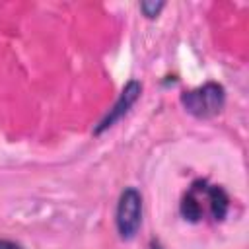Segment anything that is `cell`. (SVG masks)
I'll list each match as a JSON object with an SVG mask.
<instances>
[{"label": "cell", "mask_w": 249, "mask_h": 249, "mask_svg": "<svg viewBox=\"0 0 249 249\" xmlns=\"http://www.w3.org/2000/svg\"><path fill=\"white\" fill-rule=\"evenodd\" d=\"M181 103L187 109V113H191L196 119H210L214 115H218L224 109L226 103V91L220 84L216 82H208L200 88L189 89L181 95Z\"/></svg>", "instance_id": "1"}, {"label": "cell", "mask_w": 249, "mask_h": 249, "mask_svg": "<svg viewBox=\"0 0 249 249\" xmlns=\"http://www.w3.org/2000/svg\"><path fill=\"white\" fill-rule=\"evenodd\" d=\"M115 222H117L119 235L123 239H132L136 235V231L140 230V224H142V195L134 187H128L121 193Z\"/></svg>", "instance_id": "2"}, {"label": "cell", "mask_w": 249, "mask_h": 249, "mask_svg": "<svg viewBox=\"0 0 249 249\" xmlns=\"http://www.w3.org/2000/svg\"><path fill=\"white\" fill-rule=\"evenodd\" d=\"M140 93H142V86H140V82H136V80H130L124 88H123V91H121V95L117 97V101L113 103V107L107 111V115L99 121V124L95 126V130H93V134H101V132H105L107 128H111L117 121H121L126 113H128V109L138 101V97H140Z\"/></svg>", "instance_id": "3"}, {"label": "cell", "mask_w": 249, "mask_h": 249, "mask_svg": "<svg viewBox=\"0 0 249 249\" xmlns=\"http://www.w3.org/2000/svg\"><path fill=\"white\" fill-rule=\"evenodd\" d=\"M206 200H208L214 220H224V216L228 214V206H230V198L226 191L216 185H206Z\"/></svg>", "instance_id": "4"}, {"label": "cell", "mask_w": 249, "mask_h": 249, "mask_svg": "<svg viewBox=\"0 0 249 249\" xmlns=\"http://www.w3.org/2000/svg\"><path fill=\"white\" fill-rule=\"evenodd\" d=\"M163 2H142L140 4V10H142V14L148 18V19H154V18H158L160 16V12L163 10Z\"/></svg>", "instance_id": "5"}, {"label": "cell", "mask_w": 249, "mask_h": 249, "mask_svg": "<svg viewBox=\"0 0 249 249\" xmlns=\"http://www.w3.org/2000/svg\"><path fill=\"white\" fill-rule=\"evenodd\" d=\"M0 249H23V247L10 241V239H0Z\"/></svg>", "instance_id": "6"}, {"label": "cell", "mask_w": 249, "mask_h": 249, "mask_svg": "<svg viewBox=\"0 0 249 249\" xmlns=\"http://www.w3.org/2000/svg\"><path fill=\"white\" fill-rule=\"evenodd\" d=\"M152 249H161V247H160L158 243H152Z\"/></svg>", "instance_id": "7"}]
</instances>
